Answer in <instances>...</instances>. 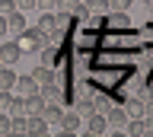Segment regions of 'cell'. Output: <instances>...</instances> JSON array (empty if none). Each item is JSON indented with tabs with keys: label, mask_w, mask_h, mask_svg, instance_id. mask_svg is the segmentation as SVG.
Wrapping results in <instances>:
<instances>
[{
	"label": "cell",
	"mask_w": 153,
	"mask_h": 137,
	"mask_svg": "<svg viewBox=\"0 0 153 137\" xmlns=\"http://www.w3.org/2000/svg\"><path fill=\"white\" fill-rule=\"evenodd\" d=\"M16 45L22 48V54H26V51H38L42 45H45V39L38 35V29H35V26H26V29L16 35Z\"/></svg>",
	"instance_id": "6da1fadb"
},
{
	"label": "cell",
	"mask_w": 153,
	"mask_h": 137,
	"mask_svg": "<svg viewBox=\"0 0 153 137\" xmlns=\"http://www.w3.org/2000/svg\"><path fill=\"white\" fill-rule=\"evenodd\" d=\"M105 121H108V127H115V131H128V112H124V105H112L108 112H105Z\"/></svg>",
	"instance_id": "7a4b0ae2"
},
{
	"label": "cell",
	"mask_w": 153,
	"mask_h": 137,
	"mask_svg": "<svg viewBox=\"0 0 153 137\" xmlns=\"http://www.w3.org/2000/svg\"><path fill=\"white\" fill-rule=\"evenodd\" d=\"M86 134H89V137H102V134H108V121H105L102 112H93V115L86 118Z\"/></svg>",
	"instance_id": "3957f363"
},
{
	"label": "cell",
	"mask_w": 153,
	"mask_h": 137,
	"mask_svg": "<svg viewBox=\"0 0 153 137\" xmlns=\"http://www.w3.org/2000/svg\"><path fill=\"white\" fill-rule=\"evenodd\" d=\"M19 58H22V48H19L16 41H3V45H0V64H10V67H13Z\"/></svg>",
	"instance_id": "277c9868"
},
{
	"label": "cell",
	"mask_w": 153,
	"mask_h": 137,
	"mask_svg": "<svg viewBox=\"0 0 153 137\" xmlns=\"http://www.w3.org/2000/svg\"><path fill=\"white\" fill-rule=\"evenodd\" d=\"M13 93H16V96H32V93H38V83L32 80V73H22V77H16V83H13Z\"/></svg>",
	"instance_id": "5b68a950"
},
{
	"label": "cell",
	"mask_w": 153,
	"mask_h": 137,
	"mask_svg": "<svg viewBox=\"0 0 153 137\" xmlns=\"http://www.w3.org/2000/svg\"><path fill=\"white\" fill-rule=\"evenodd\" d=\"M26 127H29V134H32V137H45L51 124H48L42 115H26Z\"/></svg>",
	"instance_id": "8992f818"
},
{
	"label": "cell",
	"mask_w": 153,
	"mask_h": 137,
	"mask_svg": "<svg viewBox=\"0 0 153 137\" xmlns=\"http://www.w3.org/2000/svg\"><path fill=\"white\" fill-rule=\"evenodd\" d=\"M35 29H38V35L48 41V39H51V35L57 32V26H54V13H42V19L35 22Z\"/></svg>",
	"instance_id": "52a82bcc"
},
{
	"label": "cell",
	"mask_w": 153,
	"mask_h": 137,
	"mask_svg": "<svg viewBox=\"0 0 153 137\" xmlns=\"http://www.w3.org/2000/svg\"><path fill=\"white\" fill-rule=\"evenodd\" d=\"M42 108H45V99H42V93L22 96V112H26V115H42Z\"/></svg>",
	"instance_id": "ba28073f"
},
{
	"label": "cell",
	"mask_w": 153,
	"mask_h": 137,
	"mask_svg": "<svg viewBox=\"0 0 153 137\" xmlns=\"http://www.w3.org/2000/svg\"><path fill=\"white\" fill-rule=\"evenodd\" d=\"M54 26H57V32H70L76 29V19H74V13H64V10H54Z\"/></svg>",
	"instance_id": "9c48e42d"
},
{
	"label": "cell",
	"mask_w": 153,
	"mask_h": 137,
	"mask_svg": "<svg viewBox=\"0 0 153 137\" xmlns=\"http://www.w3.org/2000/svg\"><path fill=\"white\" fill-rule=\"evenodd\" d=\"M105 26H112V29H128L131 26V16L121 10H108L105 13Z\"/></svg>",
	"instance_id": "30bf717a"
},
{
	"label": "cell",
	"mask_w": 153,
	"mask_h": 137,
	"mask_svg": "<svg viewBox=\"0 0 153 137\" xmlns=\"http://www.w3.org/2000/svg\"><path fill=\"white\" fill-rule=\"evenodd\" d=\"M61 131H70V134H76L80 131V124H83V118L76 115V112H61Z\"/></svg>",
	"instance_id": "8fae6325"
},
{
	"label": "cell",
	"mask_w": 153,
	"mask_h": 137,
	"mask_svg": "<svg viewBox=\"0 0 153 137\" xmlns=\"http://www.w3.org/2000/svg\"><path fill=\"white\" fill-rule=\"evenodd\" d=\"M22 29H26V13H22V10H13V13L7 16V32L19 35Z\"/></svg>",
	"instance_id": "7c38bea8"
},
{
	"label": "cell",
	"mask_w": 153,
	"mask_h": 137,
	"mask_svg": "<svg viewBox=\"0 0 153 137\" xmlns=\"http://www.w3.org/2000/svg\"><path fill=\"white\" fill-rule=\"evenodd\" d=\"M54 73H57V70L45 67V64H38V67L32 70V80H35V83H38V89H42L45 83H51V80H54Z\"/></svg>",
	"instance_id": "4fadbf2b"
},
{
	"label": "cell",
	"mask_w": 153,
	"mask_h": 137,
	"mask_svg": "<svg viewBox=\"0 0 153 137\" xmlns=\"http://www.w3.org/2000/svg\"><path fill=\"white\" fill-rule=\"evenodd\" d=\"M10 134H13V137H26V134H29L26 115H10Z\"/></svg>",
	"instance_id": "5bb4252c"
},
{
	"label": "cell",
	"mask_w": 153,
	"mask_h": 137,
	"mask_svg": "<svg viewBox=\"0 0 153 137\" xmlns=\"http://www.w3.org/2000/svg\"><path fill=\"white\" fill-rule=\"evenodd\" d=\"M61 112H64V108L57 105V102H45V108H42V118H45L48 124H57V121H61Z\"/></svg>",
	"instance_id": "9a60e30c"
},
{
	"label": "cell",
	"mask_w": 153,
	"mask_h": 137,
	"mask_svg": "<svg viewBox=\"0 0 153 137\" xmlns=\"http://www.w3.org/2000/svg\"><path fill=\"white\" fill-rule=\"evenodd\" d=\"M13 83H16L13 67H10V64H0V89H13Z\"/></svg>",
	"instance_id": "2e32d148"
},
{
	"label": "cell",
	"mask_w": 153,
	"mask_h": 137,
	"mask_svg": "<svg viewBox=\"0 0 153 137\" xmlns=\"http://www.w3.org/2000/svg\"><path fill=\"white\" fill-rule=\"evenodd\" d=\"M74 112L80 118H89L96 112V105H93V99H74Z\"/></svg>",
	"instance_id": "e0dca14e"
},
{
	"label": "cell",
	"mask_w": 153,
	"mask_h": 137,
	"mask_svg": "<svg viewBox=\"0 0 153 137\" xmlns=\"http://www.w3.org/2000/svg\"><path fill=\"white\" fill-rule=\"evenodd\" d=\"M124 112H128V118H143L147 105H143L140 99H128V102H124Z\"/></svg>",
	"instance_id": "ac0fdd59"
},
{
	"label": "cell",
	"mask_w": 153,
	"mask_h": 137,
	"mask_svg": "<svg viewBox=\"0 0 153 137\" xmlns=\"http://www.w3.org/2000/svg\"><path fill=\"white\" fill-rule=\"evenodd\" d=\"M86 10H89V16H105L108 13V0H83Z\"/></svg>",
	"instance_id": "d6986e66"
},
{
	"label": "cell",
	"mask_w": 153,
	"mask_h": 137,
	"mask_svg": "<svg viewBox=\"0 0 153 137\" xmlns=\"http://www.w3.org/2000/svg\"><path fill=\"white\" fill-rule=\"evenodd\" d=\"M93 105H96V112H102V115H105V112L112 108V102H108V96H96V99H93Z\"/></svg>",
	"instance_id": "ffe728a7"
},
{
	"label": "cell",
	"mask_w": 153,
	"mask_h": 137,
	"mask_svg": "<svg viewBox=\"0 0 153 137\" xmlns=\"http://www.w3.org/2000/svg\"><path fill=\"white\" fill-rule=\"evenodd\" d=\"M131 3H134V0H108V10H121V13H128V10H131Z\"/></svg>",
	"instance_id": "44dd1931"
},
{
	"label": "cell",
	"mask_w": 153,
	"mask_h": 137,
	"mask_svg": "<svg viewBox=\"0 0 153 137\" xmlns=\"http://www.w3.org/2000/svg\"><path fill=\"white\" fill-rule=\"evenodd\" d=\"M35 7H38L42 13H54V10H57V0H35Z\"/></svg>",
	"instance_id": "7402d4cb"
},
{
	"label": "cell",
	"mask_w": 153,
	"mask_h": 137,
	"mask_svg": "<svg viewBox=\"0 0 153 137\" xmlns=\"http://www.w3.org/2000/svg\"><path fill=\"white\" fill-rule=\"evenodd\" d=\"M74 19H76V22H86V19H89V10H86V3H83V0H80V7L74 10Z\"/></svg>",
	"instance_id": "603a6c76"
},
{
	"label": "cell",
	"mask_w": 153,
	"mask_h": 137,
	"mask_svg": "<svg viewBox=\"0 0 153 137\" xmlns=\"http://www.w3.org/2000/svg\"><path fill=\"white\" fill-rule=\"evenodd\" d=\"M0 137H10V112H0Z\"/></svg>",
	"instance_id": "cb8c5ba5"
},
{
	"label": "cell",
	"mask_w": 153,
	"mask_h": 137,
	"mask_svg": "<svg viewBox=\"0 0 153 137\" xmlns=\"http://www.w3.org/2000/svg\"><path fill=\"white\" fill-rule=\"evenodd\" d=\"M76 7H80V0H57V10H64V13H74Z\"/></svg>",
	"instance_id": "d4e9b609"
},
{
	"label": "cell",
	"mask_w": 153,
	"mask_h": 137,
	"mask_svg": "<svg viewBox=\"0 0 153 137\" xmlns=\"http://www.w3.org/2000/svg\"><path fill=\"white\" fill-rule=\"evenodd\" d=\"M13 10H16V3H13V0H0V16H10Z\"/></svg>",
	"instance_id": "484cf974"
},
{
	"label": "cell",
	"mask_w": 153,
	"mask_h": 137,
	"mask_svg": "<svg viewBox=\"0 0 153 137\" xmlns=\"http://www.w3.org/2000/svg\"><path fill=\"white\" fill-rule=\"evenodd\" d=\"M13 3H16V10H22V13L35 10V0H13Z\"/></svg>",
	"instance_id": "4316f807"
},
{
	"label": "cell",
	"mask_w": 153,
	"mask_h": 137,
	"mask_svg": "<svg viewBox=\"0 0 153 137\" xmlns=\"http://www.w3.org/2000/svg\"><path fill=\"white\" fill-rule=\"evenodd\" d=\"M0 35H7V16H0Z\"/></svg>",
	"instance_id": "83f0119b"
},
{
	"label": "cell",
	"mask_w": 153,
	"mask_h": 137,
	"mask_svg": "<svg viewBox=\"0 0 153 137\" xmlns=\"http://www.w3.org/2000/svg\"><path fill=\"white\" fill-rule=\"evenodd\" d=\"M143 3H147V7H150V3H153V0H143Z\"/></svg>",
	"instance_id": "f1b7e54d"
},
{
	"label": "cell",
	"mask_w": 153,
	"mask_h": 137,
	"mask_svg": "<svg viewBox=\"0 0 153 137\" xmlns=\"http://www.w3.org/2000/svg\"><path fill=\"white\" fill-rule=\"evenodd\" d=\"M150 7H153V3H150Z\"/></svg>",
	"instance_id": "f546056e"
}]
</instances>
